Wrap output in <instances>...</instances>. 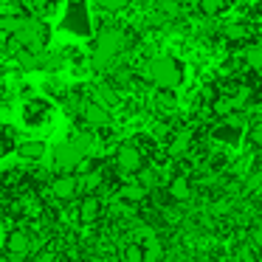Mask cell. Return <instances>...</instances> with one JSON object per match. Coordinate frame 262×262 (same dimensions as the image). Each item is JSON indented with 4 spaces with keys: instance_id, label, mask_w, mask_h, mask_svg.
Instances as JSON below:
<instances>
[{
    "instance_id": "7402d4cb",
    "label": "cell",
    "mask_w": 262,
    "mask_h": 262,
    "mask_svg": "<svg viewBox=\"0 0 262 262\" xmlns=\"http://www.w3.org/2000/svg\"><path fill=\"white\" fill-rule=\"evenodd\" d=\"M245 189H248V192H256V189H262V169H256L254 175L245 181Z\"/></svg>"
},
{
    "instance_id": "603a6c76",
    "label": "cell",
    "mask_w": 262,
    "mask_h": 262,
    "mask_svg": "<svg viewBox=\"0 0 262 262\" xmlns=\"http://www.w3.org/2000/svg\"><path fill=\"white\" fill-rule=\"evenodd\" d=\"M251 245H254L256 251H262V223L251 228Z\"/></svg>"
},
{
    "instance_id": "30bf717a",
    "label": "cell",
    "mask_w": 262,
    "mask_h": 262,
    "mask_svg": "<svg viewBox=\"0 0 262 262\" xmlns=\"http://www.w3.org/2000/svg\"><path fill=\"white\" fill-rule=\"evenodd\" d=\"M189 147H192V133H189V130H181V133H175V136L169 138V144H166V152H169L172 158H178V155H186Z\"/></svg>"
},
{
    "instance_id": "52a82bcc",
    "label": "cell",
    "mask_w": 262,
    "mask_h": 262,
    "mask_svg": "<svg viewBox=\"0 0 262 262\" xmlns=\"http://www.w3.org/2000/svg\"><path fill=\"white\" fill-rule=\"evenodd\" d=\"M29 251H31V237L23 231V228H17V231L9 234V239H6V254H9V256H17V259H23Z\"/></svg>"
},
{
    "instance_id": "cb8c5ba5",
    "label": "cell",
    "mask_w": 262,
    "mask_h": 262,
    "mask_svg": "<svg viewBox=\"0 0 262 262\" xmlns=\"http://www.w3.org/2000/svg\"><path fill=\"white\" fill-rule=\"evenodd\" d=\"M248 141L254 144V147H262V124L251 127V133H248Z\"/></svg>"
},
{
    "instance_id": "9c48e42d",
    "label": "cell",
    "mask_w": 262,
    "mask_h": 262,
    "mask_svg": "<svg viewBox=\"0 0 262 262\" xmlns=\"http://www.w3.org/2000/svg\"><path fill=\"white\" fill-rule=\"evenodd\" d=\"M99 214H102V200H99L96 194H85V198L79 200V220L93 223V220H99Z\"/></svg>"
},
{
    "instance_id": "ffe728a7",
    "label": "cell",
    "mask_w": 262,
    "mask_h": 262,
    "mask_svg": "<svg viewBox=\"0 0 262 262\" xmlns=\"http://www.w3.org/2000/svg\"><path fill=\"white\" fill-rule=\"evenodd\" d=\"M152 138H158V141H169V124H164V121H155L152 124Z\"/></svg>"
},
{
    "instance_id": "4fadbf2b",
    "label": "cell",
    "mask_w": 262,
    "mask_h": 262,
    "mask_svg": "<svg viewBox=\"0 0 262 262\" xmlns=\"http://www.w3.org/2000/svg\"><path fill=\"white\" fill-rule=\"evenodd\" d=\"M223 37L228 42H243V40H248V26L245 23H226L223 26Z\"/></svg>"
},
{
    "instance_id": "44dd1931",
    "label": "cell",
    "mask_w": 262,
    "mask_h": 262,
    "mask_svg": "<svg viewBox=\"0 0 262 262\" xmlns=\"http://www.w3.org/2000/svg\"><path fill=\"white\" fill-rule=\"evenodd\" d=\"M161 12L175 17V14H181V6H178V0H161Z\"/></svg>"
},
{
    "instance_id": "8992f818",
    "label": "cell",
    "mask_w": 262,
    "mask_h": 262,
    "mask_svg": "<svg viewBox=\"0 0 262 262\" xmlns=\"http://www.w3.org/2000/svg\"><path fill=\"white\" fill-rule=\"evenodd\" d=\"M82 119L88 121L91 127H110V121H113V116H110V110L104 107V104H99L96 99H91V102L82 104Z\"/></svg>"
},
{
    "instance_id": "ac0fdd59",
    "label": "cell",
    "mask_w": 262,
    "mask_h": 262,
    "mask_svg": "<svg viewBox=\"0 0 262 262\" xmlns=\"http://www.w3.org/2000/svg\"><path fill=\"white\" fill-rule=\"evenodd\" d=\"M124 262H147V251L141 248V243H133L124 248Z\"/></svg>"
},
{
    "instance_id": "8fae6325",
    "label": "cell",
    "mask_w": 262,
    "mask_h": 262,
    "mask_svg": "<svg viewBox=\"0 0 262 262\" xmlns=\"http://www.w3.org/2000/svg\"><path fill=\"white\" fill-rule=\"evenodd\" d=\"M243 59H245V65H248V68H254V71H262V37H259L256 42H251L248 48H245Z\"/></svg>"
},
{
    "instance_id": "d6986e66",
    "label": "cell",
    "mask_w": 262,
    "mask_h": 262,
    "mask_svg": "<svg viewBox=\"0 0 262 262\" xmlns=\"http://www.w3.org/2000/svg\"><path fill=\"white\" fill-rule=\"evenodd\" d=\"M99 9H104V12H124L127 6H130V0H93Z\"/></svg>"
},
{
    "instance_id": "4316f807",
    "label": "cell",
    "mask_w": 262,
    "mask_h": 262,
    "mask_svg": "<svg viewBox=\"0 0 262 262\" xmlns=\"http://www.w3.org/2000/svg\"><path fill=\"white\" fill-rule=\"evenodd\" d=\"M3 262H12V259H3Z\"/></svg>"
},
{
    "instance_id": "e0dca14e",
    "label": "cell",
    "mask_w": 262,
    "mask_h": 262,
    "mask_svg": "<svg viewBox=\"0 0 262 262\" xmlns=\"http://www.w3.org/2000/svg\"><path fill=\"white\" fill-rule=\"evenodd\" d=\"M223 6H226V0H200L198 12L203 14V17H217V14L223 12Z\"/></svg>"
},
{
    "instance_id": "2e32d148",
    "label": "cell",
    "mask_w": 262,
    "mask_h": 262,
    "mask_svg": "<svg viewBox=\"0 0 262 262\" xmlns=\"http://www.w3.org/2000/svg\"><path fill=\"white\" fill-rule=\"evenodd\" d=\"M119 194H121V198H124V200H130V203H133V200H141L144 194H147V186H144V183H141V181H138V178H136V181H133V183H124Z\"/></svg>"
},
{
    "instance_id": "277c9868",
    "label": "cell",
    "mask_w": 262,
    "mask_h": 262,
    "mask_svg": "<svg viewBox=\"0 0 262 262\" xmlns=\"http://www.w3.org/2000/svg\"><path fill=\"white\" fill-rule=\"evenodd\" d=\"M116 166H119L121 175H138L144 169V155L136 144H121L116 149Z\"/></svg>"
},
{
    "instance_id": "ba28073f",
    "label": "cell",
    "mask_w": 262,
    "mask_h": 262,
    "mask_svg": "<svg viewBox=\"0 0 262 262\" xmlns=\"http://www.w3.org/2000/svg\"><path fill=\"white\" fill-rule=\"evenodd\" d=\"M48 152L46 141H40V138H29V141H20L17 144V155L23 161H42Z\"/></svg>"
},
{
    "instance_id": "5b68a950",
    "label": "cell",
    "mask_w": 262,
    "mask_h": 262,
    "mask_svg": "<svg viewBox=\"0 0 262 262\" xmlns=\"http://www.w3.org/2000/svg\"><path fill=\"white\" fill-rule=\"evenodd\" d=\"M79 192H82V181L76 175H71V172H62V175H57L51 181V194L57 200H74Z\"/></svg>"
},
{
    "instance_id": "484cf974",
    "label": "cell",
    "mask_w": 262,
    "mask_h": 262,
    "mask_svg": "<svg viewBox=\"0 0 262 262\" xmlns=\"http://www.w3.org/2000/svg\"><path fill=\"white\" fill-rule=\"evenodd\" d=\"M183 3H186L189 9H198V6H200V0H183Z\"/></svg>"
},
{
    "instance_id": "7c38bea8",
    "label": "cell",
    "mask_w": 262,
    "mask_h": 262,
    "mask_svg": "<svg viewBox=\"0 0 262 262\" xmlns=\"http://www.w3.org/2000/svg\"><path fill=\"white\" fill-rule=\"evenodd\" d=\"M82 192L85 194H96V189L102 186V181H104V175L99 169H91V172H82Z\"/></svg>"
},
{
    "instance_id": "6da1fadb",
    "label": "cell",
    "mask_w": 262,
    "mask_h": 262,
    "mask_svg": "<svg viewBox=\"0 0 262 262\" xmlns=\"http://www.w3.org/2000/svg\"><path fill=\"white\" fill-rule=\"evenodd\" d=\"M93 152V136L91 133H74L71 138H62V141L54 147V166L62 172H74L91 158Z\"/></svg>"
},
{
    "instance_id": "d4e9b609",
    "label": "cell",
    "mask_w": 262,
    "mask_h": 262,
    "mask_svg": "<svg viewBox=\"0 0 262 262\" xmlns=\"http://www.w3.org/2000/svg\"><path fill=\"white\" fill-rule=\"evenodd\" d=\"M37 262H54V254H40V256H37Z\"/></svg>"
},
{
    "instance_id": "3957f363",
    "label": "cell",
    "mask_w": 262,
    "mask_h": 262,
    "mask_svg": "<svg viewBox=\"0 0 262 262\" xmlns=\"http://www.w3.org/2000/svg\"><path fill=\"white\" fill-rule=\"evenodd\" d=\"M121 48H124V34H121L119 29L102 31V34H99V40H96V51H93L91 65L96 71L110 68V65H113V59H116V54H119Z\"/></svg>"
},
{
    "instance_id": "7a4b0ae2",
    "label": "cell",
    "mask_w": 262,
    "mask_h": 262,
    "mask_svg": "<svg viewBox=\"0 0 262 262\" xmlns=\"http://www.w3.org/2000/svg\"><path fill=\"white\" fill-rule=\"evenodd\" d=\"M144 76L158 91H175L183 82V65L175 57H152L147 62V68H144Z\"/></svg>"
},
{
    "instance_id": "5bb4252c",
    "label": "cell",
    "mask_w": 262,
    "mask_h": 262,
    "mask_svg": "<svg viewBox=\"0 0 262 262\" xmlns=\"http://www.w3.org/2000/svg\"><path fill=\"white\" fill-rule=\"evenodd\" d=\"M234 107H237L234 96H217L214 102H211V113L220 116V119H228V116L234 113Z\"/></svg>"
},
{
    "instance_id": "9a60e30c",
    "label": "cell",
    "mask_w": 262,
    "mask_h": 262,
    "mask_svg": "<svg viewBox=\"0 0 262 262\" xmlns=\"http://www.w3.org/2000/svg\"><path fill=\"white\" fill-rule=\"evenodd\" d=\"M169 194L175 200H189L192 198V183H189V178H175V181L169 183Z\"/></svg>"
}]
</instances>
